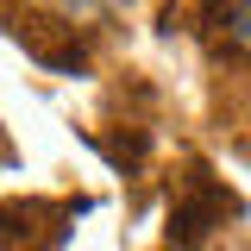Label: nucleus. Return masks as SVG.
<instances>
[{"instance_id": "2", "label": "nucleus", "mask_w": 251, "mask_h": 251, "mask_svg": "<svg viewBox=\"0 0 251 251\" xmlns=\"http://www.w3.org/2000/svg\"><path fill=\"white\" fill-rule=\"evenodd\" d=\"M220 25H226L232 44H245V50H251V6H226V13H220Z\"/></svg>"}, {"instance_id": "1", "label": "nucleus", "mask_w": 251, "mask_h": 251, "mask_svg": "<svg viewBox=\"0 0 251 251\" xmlns=\"http://www.w3.org/2000/svg\"><path fill=\"white\" fill-rule=\"evenodd\" d=\"M232 214H239V201H232L214 176H188L182 195H176V214H170V239H176V245H201V239H207L214 226H226Z\"/></svg>"}]
</instances>
